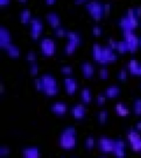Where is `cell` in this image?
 Returning <instances> with one entry per match:
<instances>
[{"label":"cell","mask_w":141,"mask_h":158,"mask_svg":"<svg viewBox=\"0 0 141 158\" xmlns=\"http://www.w3.org/2000/svg\"><path fill=\"white\" fill-rule=\"evenodd\" d=\"M92 55L96 62L102 64L115 62L117 59V54L114 53L112 48L109 45L101 47L98 43H94L92 44Z\"/></svg>","instance_id":"obj_1"},{"label":"cell","mask_w":141,"mask_h":158,"mask_svg":"<svg viewBox=\"0 0 141 158\" xmlns=\"http://www.w3.org/2000/svg\"><path fill=\"white\" fill-rule=\"evenodd\" d=\"M59 144L64 149H73L76 147V130L74 127H68L62 131L59 138Z\"/></svg>","instance_id":"obj_2"},{"label":"cell","mask_w":141,"mask_h":158,"mask_svg":"<svg viewBox=\"0 0 141 158\" xmlns=\"http://www.w3.org/2000/svg\"><path fill=\"white\" fill-rule=\"evenodd\" d=\"M42 82V90L46 96H54L58 93L59 87L57 84L56 79L54 77L49 73L43 74L41 77Z\"/></svg>","instance_id":"obj_3"},{"label":"cell","mask_w":141,"mask_h":158,"mask_svg":"<svg viewBox=\"0 0 141 158\" xmlns=\"http://www.w3.org/2000/svg\"><path fill=\"white\" fill-rule=\"evenodd\" d=\"M85 8L94 19H101L105 13L104 4L97 0H92L87 2Z\"/></svg>","instance_id":"obj_4"},{"label":"cell","mask_w":141,"mask_h":158,"mask_svg":"<svg viewBox=\"0 0 141 158\" xmlns=\"http://www.w3.org/2000/svg\"><path fill=\"white\" fill-rule=\"evenodd\" d=\"M40 49L42 54L45 56H51L56 51V43L51 38L45 37L41 39L40 42Z\"/></svg>","instance_id":"obj_5"},{"label":"cell","mask_w":141,"mask_h":158,"mask_svg":"<svg viewBox=\"0 0 141 158\" xmlns=\"http://www.w3.org/2000/svg\"><path fill=\"white\" fill-rule=\"evenodd\" d=\"M123 37L128 44L129 51H135L139 45V38L135 33H134L133 30L123 31Z\"/></svg>","instance_id":"obj_6"},{"label":"cell","mask_w":141,"mask_h":158,"mask_svg":"<svg viewBox=\"0 0 141 158\" xmlns=\"http://www.w3.org/2000/svg\"><path fill=\"white\" fill-rule=\"evenodd\" d=\"M118 24L123 31L134 30L139 24V17H136V16L129 17L127 15H125L120 19Z\"/></svg>","instance_id":"obj_7"},{"label":"cell","mask_w":141,"mask_h":158,"mask_svg":"<svg viewBox=\"0 0 141 158\" xmlns=\"http://www.w3.org/2000/svg\"><path fill=\"white\" fill-rule=\"evenodd\" d=\"M127 139L130 148L135 152H141V137L136 130L130 129L127 132Z\"/></svg>","instance_id":"obj_8"},{"label":"cell","mask_w":141,"mask_h":158,"mask_svg":"<svg viewBox=\"0 0 141 158\" xmlns=\"http://www.w3.org/2000/svg\"><path fill=\"white\" fill-rule=\"evenodd\" d=\"M97 146L100 152L102 153L112 152L115 148V140L110 139L106 137H101L98 139Z\"/></svg>","instance_id":"obj_9"},{"label":"cell","mask_w":141,"mask_h":158,"mask_svg":"<svg viewBox=\"0 0 141 158\" xmlns=\"http://www.w3.org/2000/svg\"><path fill=\"white\" fill-rule=\"evenodd\" d=\"M31 29H30V35L32 39H37L43 31L44 25L41 20L38 18H32L31 20Z\"/></svg>","instance_id":"obj_10"},{"label":"cell","mask_w":141,"mask_h":158,"mask_svg":"<svg viewBox=\"0 0 141 158\" xmlns=\"http://www.w3.org/2000/svg\"><path fill=\"white\" fill-rule=\"evenodd\" d=\"M64 89L68 94L72 95L76 92L77 89L79 87V84L77 81L73 77H65L64 79Z\"/></svg>","instance_id":"obj_11"},{"label":"cell","mask_w":141,"mask_h":158,"mask_svg":"<svg viewBox=\"0 0 141 158\" xmlns=\"http://www.w3.org/2000/svg\"><path fill=\"white\" fill-rule=\"evenodd\" d=\"M11 44V34L9 31L4 27H0V46L6 48Z\"/></svg>","instance_id":"obj_12"},{"label":"cell","mask_w":141,"mask_h":158,"mask_svg":"<svg viewBox=\"0 0 141 158\" xmlns=\"http://www.w3.org/2000/svg\"><path fill=\"white\" fill-rule=\"evenodd\" d=\"M70 114L77 119L83 118L86 114V108H85V106L81 105V104H77V105L71 107Z\"/></svg>","instance_id":"obj_13"},{"label":"cell","mask_w":141,"mask_h":158,"mask_svg":"<svg viewBox=\"0 0 141 158\" xmlns=\"http://www.w3.org/2000/svg\"><path fill=\"white\" fill-rule=\"evenodd\" d=\"M50 110L53 113L56 114H64L68 110V106L64 102H55V103L52 104L50 106Z\"/></svg>","instance_id":"obj_14"},{"label":"cell","mask_w":141,"mask_h":158,"mask_svg":"<svg viewBox=\"0 0 141 158\" xmlns=\"http://www.w3.org/2000/svg\"><path fill=\"white\" fill-rule=\"evenodd\" d=\"M129 71L133 75H139L141 76V64L135 59H130L127 64Z\"/></svg>","instance_id":"obj_15"},{"label":"cell","mask_w":141,"mask_h":158,"mask_svg":"<svg viewBox=\"0 0 141 158\" xmlns=\"http://www.w3.org/2000/svg\"><path fill=\"white\" fill-rule=\"evenodd\" d=\"M45 18H46L47 22L49 23L52 27H59V25L61 23V20H60V17L57 13L55 12H49L48 14L45 16Z\"/></svg>","instance_id":"obj_16"},{"label":"cell","mask_w":141,"mask_h":158,"mask_svg":"<svg viewBox=\"0 0 141 158\" xmlns=\"http://www.w3.org/2000/svg\"><path fill=\"white\" fill-rule=\"evenodd\" d=\"M81 71L84 77H91L93 76L94 73H95V69H94V66L91 63L83 62L81 64Z\"/></svg>","instance_id":"obj_17"},{"label":"cell","mask_w":141,"mask_h":158,"mask_svg":"<svg viewBox=\"0 0 141 158\" xmlns=\"http://www.w3.org/2000/svg\"><path fill=\"white\" fill-rule=\"evenodd\" d=\"M114 110L116 111V113L118 114V115L121 116H127L130 114V109L128 108V106H126L125 104L121 103V102H119V103H116L114 106Z\"/></svg>","instance_id":"obj_18"},{"label":"cell","mask_w":141,"mask_h":158,"mask_svg":"<svg viewBox=\"0 0 141 158\" xmlns=\"http://www.w3.org/2000/svg\"><path fill=\"white\" fill-rule=\"evenodd\" d=\"M22 153L24 157L36 158L40 156V150L37 148H27L22 150Z\"/></svg>","instance_id":"obj_19"},{"label":"cell","mask_w":141,"mask_h":158,"mask_svg":"<svg viewBox=\"0 0 141 158\" xmlns=\"http://www.w3.org/2000/svg\"><path fill=\"white\" fill-rule=\"evenodd\" d=\"M121 93V88L117 86H108L107 88L105 90V92L104 94L106 95V97L108 98H113V97H116L118 95H120Z\"/></svg>","instance_id":"obj_20"},{"label":"cell","mask_w":141,"mask_h":158,"mask_svg":"<svg viewBox=\"0 0 141 158\" xmlns=\"http://www.w3.org/2000/svg\"><path fill=\"white\" fill-rule=\"evenodd\" d=\"M80 97H81L82 101L85 104H88L91 102L92 100V96L91 90L89 88H83L81 92H80Z\"/></svg>","instance_id":"obj_21"},{"label":"cell","mask_w":141,"mask_h":158,"mask_svg":"<svg viewBox=\"0 0 141 158\" xmlns=\"http://www.w3.org/2000/svg\"><path fill=\"white\" fill-rule=\"evenodd\" d=\"M5 49H6V51H7V53L8 54V55H10L11 57H14V58H16V57L19 56L20 54H21V51H20L19 48L12 44H10L9 45H7V46L5 48Z\"/></svg>","instance_id":"obj_22"},{"label":"cell","mask_w":141,"mask_h":158,"mask_svg":"<svg viewBox=\"0 0 141 158\" xmlns=\"http://www.w3.org/2000/svg\"><path fill=\"white\" fill-rule=\"evenodd\" d=\"M19 17L22 23L27 24V23L31 22V20H32V13L30 12V10L25 8V9H23L22 12H20Z\"/></svg>","instance_id":"obj_23"},{"label":"cell","mask_w":141,"mask_h":158,"mask_svg":"<svg viewBox=\"0 0 141 158\" xmlns=\"http://www.w3.org/2000/svg\"><path fill=\"white\" fill-rule=\"evenodd\" d=\"M66 36L67 38L69 39V40L74 42V43H76L77 44H79L82 42L81 35H80L79 33H77V32L68 31V34H67Z\"/></svg>","instance_id":"obj_24"},{"label":"cell","mask_w":141,"mask_h":158,"mask_svg":"<svg viewBox=\"0 0 141 158\" xmlns=\"http://www.w3.org/2000/svg\"><path fill=\"white\" fill-rule=\"evenodd\" d=\"M77 45L78 44L76 43H74L73 41H70V40H68L67 42V44H65V46H64V52L66 53V54H73L75 50H76Z\"/></svg>","instance_id":"obj_25"},{"label":"cell","mask_w":141,"mask_h":158,"mask_svg":"<svg viewBox=\"0 0 141 158\" xmlns=\"http://www.w3.org/2000/svg\"><path fill=\"white\" fill-rule=\"evenodd\" d=\"M133 111L137 115H141V99L137 98L134 101Z\"/></svg>","instance_id":"obj_26"},{"label":"cell","mask_w":141,"mask_h":158,"mask_svg":"<svg viewBox=\"0 0 141 158\" xmlns=\"http://www.w3.org/2000/svg\"><path fill=\"white\" fill-rule=\"evenodd\" d=\"M116 49L121 53H125L126 51H129V46L127 42L124 40L121 41H118L117 43V46H116Z\"/></svg>","instance_id":"obj_27"},{"label":"cell","mask_w":141,"mask_h":158,"mask_svg":"<svg viewBox=\"0 0 141 158\" xmlns=\"http://www.w3.org/2000/svg\"><path fill=\"white\" fill-rule=\"evenodd\" d=\"M68 31L65 28L61 27H55L54 30V34L56 35V36H66L67 34H68Z\"/></svg>","instance_id":"obj_28"},{"label":"cell","mask_w":141,"mask_h":158,"mask_svg":"<svg viewBox=\"0 0 141 158\" xmlns=\"http://www.w3.org/2000/svg\"><path fill=\"white\" fill-rule=\"evenodd\" d=\"M107 118H108V112L106 110H101L100 113L97 114V119L101 123H104L105 122H106L107 120Z\"/></svg>","instance_id":"obj_29"},{"label":"cell","mask_w":141,"mask_h":158,"mask_svg":"<svg viewBox=\"0 0 141 158\" xmlns=\"http://www.w3.org/2000/svg\"><path fill=\"white\" fill-rule=\"evenodd\" d=\"M94 146H95V139H94L92 137H88V138H87L84 141V147L87 149H92V148H94Z\"/></svg>","instance_id":"obj_30"},{"label":"cell","mask_w":141,"mask_h":158,"mask_svg":"<svg viewBox=\"0 0 141 158\" xmlns=\"http://www.w3.org/2000/svg\"><path fill=\"white\" fill-rule=\"evenodd\" d=\"M112 153L116 156H119V157H123V156H126V151H125L124 148H114Z\"/></svg>","instance_id":"obj_31"},{"label":"cell","mask_w":141,"mask_h":158,"mask_svg":"<svg viewBox=\"0 0 141 158\" xmlns=\"http://www.w3.org/2000/svg\"><path fill=\"white\" fill-rule=\"evenodd\" d=\"M98 75L101 79H106L109 77L108 69H106V68H104V67L103 68H101V69L99 70Z\"/></svg>","instance_id":"obj_32"},{"label":"cell","mask_w":141,"mask_h":158,"mask_svg":"<svg viewBox=\"0 0 141 158\" xmlns=\"http://www.w3.org/2000/svg\"><path fill=\"white\" fill-rule=\"evenodd\" d=\"M117 78L120 79L121 81H125L127 78V72L126 69H121V71L118 72V73L116 75Z\"/></svg>","instance_id":"obj_33"},{"label":"cell","mask_w":141,"mask_h":158,"mask_svg":"<svg viewBox=\"0 0 141 158\" xmlns=\"http://www.w3.org/2000/svg\"><path fill=\"white\" fill-rule=\"evenodd\" d=\"M60 72L64 75H70L73 73V69L70 66H62L60 68Z\"/></svg>","instance_id":"obj_34"},{"label":"cell","mask_w":141,"mask_h":158,"mask_svg":"<svg viewBox=\"0 0 141 158\" xmlns=\"http://www.w3.org/2000/svg\"><path fill=\"white\" fill-rule=\"evenodd\" d=\"M106 96L105 94H99L97 95L96 98V102L99 105H102L106 102Z\"/></svg>","instance_id":"obj_35"},{"label":"cell","mask_w":141,"mask_h":158,"mask_svg":"<svg viewBox=\"0 0 141 158\" xmlns=\"http://www.w3.org/2000/svg\"><path fill=\"white\" fill-rule=\"evenodd\" d=\"M26 59L29 62H34L35 60L36 59V53H34V52L30 51L29 53L26 55Z\"/></svg>","instance_id":"obj_36"},{"label":"cell","mask_w":141,"mask_h":158,"mask_svg":"<svg viewBox=\"0 0 141 158\" xmlns=\"http://www.w3.org/2000/svg\"><path fill=\"white\" fill-rule=\"evenodd\" d=\"M30 73L32 75H36L39 72V67L38 65L36 64H32L31 66H30Z\"/></svg>","instance_id":"obj_37"},{"label":"cell","mask_w":141,"mask_h":158,"mask_svg":"<svg viewBox=\"0 0 141 158\" xmlns=\"http://www.w3.org/2000/svg\"><path fill=\"white\" fill-rule=\"evenodd\" d=\"M126 148V143L121 139H116L115 140V148Z\"/></svg>","instance_id":"obj_38"},{"label":"cell","mask_w":141,"mask_h":158,"mask_svg":"<svg viewBox=\"0 0 141 158\" xmlns=\"http://www.w3.org/2000/svg\"><path fill=\"white\" fill-rule=\"evenodd\" d=\"M92 33L94 35H100L102 33V29L99 26H94L92 29Z\"/></svg>","instance_id":"obj_39"},{"label":"cell","mask_w":141,"mask_h":158,"mask_svg":"<svg viewBox=\"0 0 141 158\" xmlns=\"http://www.w3.org/2000/svg\"><path fill=\"white\" fill-rule=\"evenodd\" d=\"M10 153V150L8 148H6V147H1L0 148V156H7Z\"/></svg>","instance_id":"obj_40"},{"label":"cell","mask_w":141,"mask_h":158,"mask_svg":"<svg viewBox=\"0 0 141 158\" xmlns=\"http://www.w3.org/2000/svg\"><path fill=\"white\" fill-rule=\"evenodd\" d=\"M34 85L35 87H36L37 90H42V82L41 80V77H40V78L35 79Z\"/></svg>","instance_id":"obj_41"},{"label":"cell","mask_w":141,"mask_h":158,"mask_svg":"<svg viewBox=\"0 0 141 158\" xmlns=\"http://www.w3.org/2000/svg\"><path fill=\"white\" fill-rule=\"evenodd\" d=\"M117 43L118 41H116L115 40L113 39H109L108 40V45L112 49H116V46H117Z\"/></svg>","instance_id":"obj_42"},{"label":"cell","mask_w":141,"mask_h":158,"mask_svg":"<svg viewBox=\"0 0 141 158\" xmlns=\"http://www.w3.org/2000/svg\"><path fill=\"white\" fill-rule=\"evenodd\" d=\"M126 15H127L129 17H135V16L137 17V15H136L135 12V8H130V9L127 10Z\"/></svg>","instance_id":"obj_43"},{"label":"cell","mask_w":141,"mask_h":158,"mask_svg":"<svg viewBox=\"0 0 141 158\" xmlns=\"http://www.w3.org/2000/svg\"><path fill=\"white\" fill-rule=\"evenodd\" d=\"M104 9H105V12H109L111 9V5L110 3L104 4Z\"/></svg>","instance_id":"obj_44"},{"label":"cell","mask_w":141,"mask_h":158,"mask_svg":"<svg viewBox=\"0 0 141 158\" xmlns=\"http://www.w3.org/2000/svg\"><path fill=\"white\" fill-rule=\"evenodd\" d=\"M9 2H10V0H0V5H1V6L7 5Z\"/></svg>","instance_id":"obj_45"},{"label":"cell","mask_w":141,"mask_h":158,"mask_svg":"<svg viewBox=\"0 0 141 158\" xmlns=\"http://www.w3.org/2000/svg\"><path fill=\"white\" fill-rule=\"evenodd\" d=\"M135 12H136V15H137V17H140L141 16V7H136Z\"/></svg>","instance_id":"obj_46"},{"label":"cell","mask_w":141,"mask_h":158,"mask_svg":"<svg viewBox=\"0 0 141 158\" xmlns=\"http://www.w3.org/2000/svg\"><path fill=\"white\" fill-rule=\"evenodd\" d=\"M135 128L137 130L141 131V121H139V122H137V123H136Z\"/></svg>","instance_id":"obj_47"},{"label":"cell","mask_w":141,"mask_h":158,"mask_svg":"<svg viewBox=\"0 0 141 158\" xmlns=\"http://www.w3.org/2000/svg\"><path fill=\"white\" fill-rule=\"evenodd\" d=\"M45 3L46 4H53V3H54V2H56V0H45Z\"/></svg>","instance_id":"obj_48"},{"label":"cell","mask_w":141,"mask_h":158,"mask_svg":"<svg viewBox=\"0 0 141 158\" xmlns=\"http://www.w3.org/2000/svg\"><path fill=\"white\" fill-rule=\"evenodd\" d=\"M86 1H88V0H74V2H75L76 4H79V3L86 2Z\"/></svg>","instance_id":"obj_49"},{"label":"cell","mask_w":141,"mask_h":158,"mask_svg":"<svg viewBox=\"0 0 141 158\" xmlns=\"http://www.w3.org/2000/svg\"><path fill=\"white\" fill-rule=\"evenodd\" d=\"M18 1L21 2H27V0H18Z\"/></svg>","instance_id":"obj_50"},{"label":"cell","mask_w":141,"mask_h":158,"mask_svg":"<svg viewBox=\"0 0 141 158\" xmlns=\"http://www.w3.org/2000/svg\"><path fill=\"white\" fill-rule=\"evenodd\" d=\"M139 45H141V37L139 38Z\"/></svg>","instance_id":"obj_51"},{"label":"cell","mask_w":141,"mask_h":158,"mask_svg":"<svg viewBox=\"0 0 141 158\" xmlns=\"http://www.w3.org/2000/svg\"><path fill=\"white\" fill-rule=\"evenodd\" d=\"M140 88H141V84H140Z\"/></svg>","instance_id":"obj_52"}]
</instances>
